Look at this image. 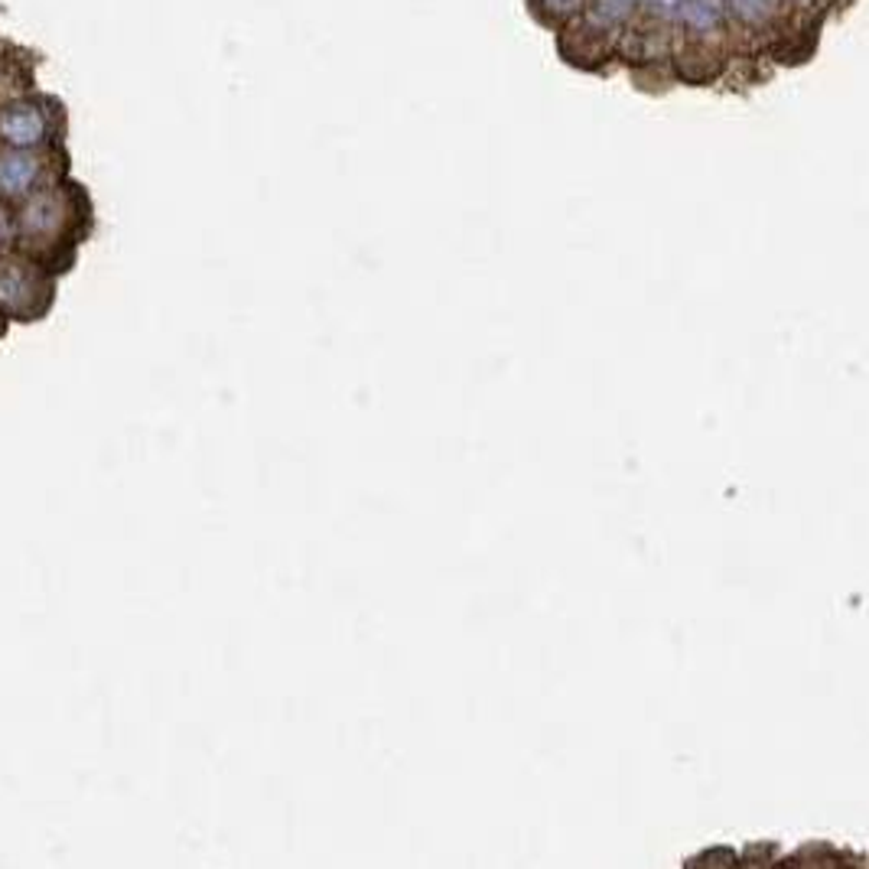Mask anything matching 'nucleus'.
<instances>
[{
	"label": "nucleus",
	"instance_id": "4",
	"mask_svg": "<svg viewBox=\"0 0 869 869\" xmlns=\"http://www.w3.org/2000/svg\"><path fill=\"white\" fill-rule=\"evenodd\" d=\"M39 173H43V166H39L36 157H30V153H7L0 160V193H7V196L26 193V189L36 186Z\"/></svg>",
	"mask_w": 869,
	"mask_h": 869
},
{
	"label": "nucleus",
	"instance_id": "6",
	"mask_svg": "<svg viewBox=\"0 0 869 869\" xmlns=\"http://www.w3.org/2000/svg\"><path fill=\"white\" fill-rule=\"evenodd\" d=\"M681 7H684V0H641V10H645V16L654 23V26H671V23H677V13H681Z\"/></svg>",
	"mask_w": 869,
	"mask_h": 869
},
{
	"label": "nucleus",
	"instance_id": "5",
	"mask_svg": "<svg viewBox=\"0 0 869 869\" xmlns=\"http://www.w3.org/2000/svg\"><path fill=\"white\" fill-rule=\"evenodd\" d=\"M537 16L551 26H570L580 20V13L587 10L590 0H531Z\"/></svg>",
	"mask_w": 869,
	"mask_h": 869
},
{
	"label": "nucleus",
	"instance_id": "1",
	"mask_svg": "<svg viewBox=\"0 0 869 869\" xmlns=\"http://www.w3.org/2000/svg\"><path fill=\"white\" fill-rule=\"evenodd\" d=\"M727 23H730L727 0H684L674 26L687 43L710 49L727 33Z\"/></svg>",
	"mask_w": 869,
	"mask_h": 869
},
{
	"label": "nucleus",
	"instance_id": "2",
	"mask_svg": "<svg viewBox=\"0 0 869 869\" xmlns=\"http://www.w3.org/2000/svg\"><path fill=\"white\" fill-rule=\"evenodd\" d=\"M638 7H641V0H590L587 10L580 13V20L570 26H583V36L606 43L610 36H616L632 23Z\"/></svg>",
	"mask_w": 869,
	"mask_h": 869
},
{
	"label": "nucleus",
	"instance_id": "7",
	"mask_svg": "<svg viewBox=\"0 0 869 869\" xmlns=\"http://www.w3.org/2000/svg\"><path fill=\"white\" fill-rule=\"evenodd\" d=\"M781 3H811V0H781Z\"/></svg>",
	"mask_w": 869,
	"mask_h": 869
},
{
	"label": "nucleus",
	"instance_id": "3",
	"mask_svg": "<svg viewBox=\"0 0 869 869\" xmlns=\"http://www.w3.org/2000/svg\"><path fill=\"white\" fill-rule=\"evenodd\" d=\"M781 0H727V13L730 20L745 30V33H765L778 23L781 13Z\"/></svg>",
	"mask_w": 869,
	"mask_h": 869
}]
</instances>
